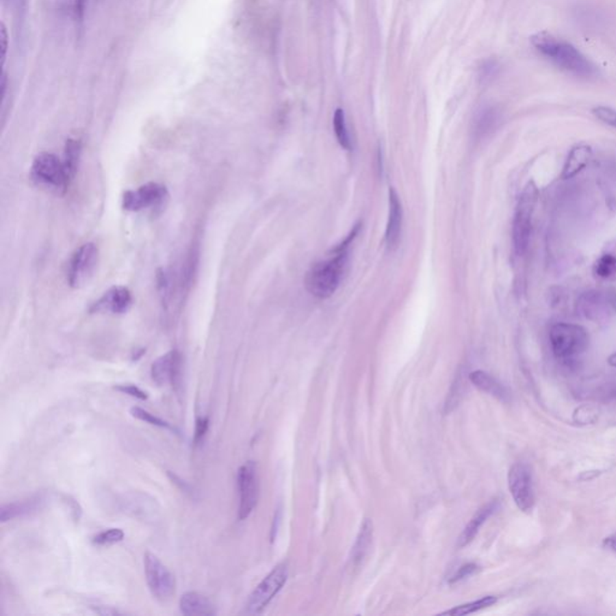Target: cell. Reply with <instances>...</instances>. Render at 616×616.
Instances as JSON below:
<instances>
[{
	"mask_svg": "<svg viewBox=\"0 0 616 616\" xmlns=\"http://www.w3.org/2000/svg\"><path fill=\"white\" fill-rule=\"evenodd\" d=\"M530 41L539 55L567 74L584 80L595 79L600 74L598 68L587 55L556 35L539 31L532 35Z\"/></svg>",
	"mask_w": 616,
	"mask_h": 616,
	"instance_id": "6da1fadb",
	"label": "cell"
},
{
	"mask_svg": "<svg viewBox=\"0 0 616 616\" xmlns=\"http://www.w3.org/2000/svg\"><path fill=\"white\" fill-rule=\"evenodd\" d=\"M349 238L344 244L336 249V255L333 258L314 264L309 268L305 285L308 293L318 298H328L333 296L337 290L339 282L342 279L343 270L347 263V244Z\"/></svg>",
	"mask_w": 616,
	"mask_h": 616,
	"instance_id": "7a4b0ae2",
	"label": "cell"
},
{
	"mask_svg": "<svg viewBox=\"0 0 616 616\" xmlns=\"http://www.w3.org/2000/svg\"><path fill=\"white\" fill-rule=\"evenodd\" d=\"M549 341L555 358L562 363H573L587 352L590 337L582 325L557 323L552 325Z\"/></svg>",
	"mask_w": 616,
	"mask_h": 616,
	"instance_id": "3957f363",
	"label": "cell"
},
{
	"mask_svg": "<svg viewBox=\"0 0 616 616\" xmlns=\"http://www.w3.org/2000/svg\"><path fill=\"white\" fill-rule=\"evenodd\" d=\"M539 198V190L533 182L526 184L517 201L513 218L512 239L514 252L519 257L526 253L531 239L532 220Z\"/></svg>",
	"mask_w": 616,
	"mask_h": 616,
	"instance_id": "277c9868",
	"label": "cell"
},
{
	"mask_svg": "<svg viewBox=\"0 0 616 616\" xmlns=\"http://www.w3.org/2000/svg\"><path fill=\"white\" fill-rule=\"evenodd\" d=\"M576 311L591 322H606L616 314V290L591 289L576 300Z\"/></svg>",
	"mask_w": 616,
	"mask_h": 616,
	"instance_id": "5b68a950",
	"label": "cell"
},
{
	"mask_svg": "<svg viewBox=\"0 0 616 616\" xmlns=\"http://www.w3.org/2000/svg\"><path fill=\"white\" fill-rule=\"evenodd\" d=\"M30 176L35 183L55 190H65L71 181L63 159L49 152H42L35 157Z\"/></svg>",
	"mask_w": 616,
	"mask_h": 616,
	"instance_id": "8992f818",
	"label": "cell"
},
{
	"mask_svg": "<svg viewBox=\"0 0 616 616\" xmlns=\"http://www.w3.org/2000/svg\"><path fill=\"white\" fill-rule=\"evenodd\" d=\"M99 263V249L94 244H82L75 251L68 264V282L73 288H82L93 279Z\"/></svg>",
	"mask_w": 616,
	"mask_h": 616,
	"instance_id": "52a82bcc",
	"label": "cell"
},
{
	"mask_svg": "<svg viewBox=\"0 0 616 616\" xmlns=\"http://www.w3.org/2000/svg\"><path fill=\"white\" fill-rule=\"evenodd\" d=\"M144 576L149 591L157 600L169 601L175 595L176 580L169 568L160 561L158 556L147 552L144 559Z\"/></svg>",
	"mask_w": 616,
	"mask_h": 616,
	"instance_id": "ba28073f",
	"label": "cell"
},
{
	"mask_svg": "<svg viewBox=\"0 0 616 616\" xmlns=\"http://www.w3.org/2000/svg\"><path fill=\"white\" fill-rule=\"evenodd\" d=\"M287 579H288V566L287 563H279L264 578L263 582L255 587V590L249 596L246 606L247 613L249 614L261 613L268 606V603L282 590Z\"/></svg>",
	"mask_w": 616,
	"mask_h": 616,
	"instance_id": "9c48e42d",
	"label": "cell"
},
{
	"mask_svg": "<svg viewBox=\"0 0 616 616\" xmlns=\"http://www.w3.org/2000/svg\"><path fill=\"white\" fill-rule=\"evenodd\" d=\"M508 487L517 507L522 512H531L535 507V487L531 468L524 462L514 463L508 472Z\"/></svg>",
	"mask_w": 616,
	"mask_h": 616,
	"instance_id": "30bf717a",
	"label": "cell"
},
{
	"mask_svg": "<svg viewBox=\"0 0 616 616\" xmlns=\"http://www.w3.org/2000/svg\"><path fill=\"white\" fill-rule=\"evenodd\" d=\"M169 198L168 189L163 184L149 182L139 188L127 190L123 195V209L130 212L157 209Z\"/></svg>",
	"mask_w": 616,
	"mask_h": 616,
	"instance_id": "8fae6325",
	"label": "cell"
},
{
	"mask_svg": "<svg viewBox=\"0 0 616 616\" xmlns=\"http://www.w3.org/2000/svg\"><path fill=\"white\" fill-rule=\"evenodd\" d=\"M239 519L244 520L257 507L259 496L258 472L253 461L246 462L238 473Z\"/></svg>",
	"mask_w": 616,
	"mask_h": 616,
	"instance_id": "7c38bea8",
	"label": "cell"
},
{
	"mask_svg": "<svg viewBox=\"0 0 616 616\" xmlns=\"http://www.w3.org/2000/svg\"><path fill=\"white\" fill-rule=\"evenodd\" d=\"M151 376L159 387L166 384H171L175 388L179 387L182 381V355L179 350H170L157 359L152 363Z\"/></svg>",
	"mask_w": 616,
	"mask_h": 616,
	"instance_id": "4fadbf2b",
	"label": "cell"
},
{
	"mask_svg": "<svg viewBox=\"0 0 616 616\" xmlns=\"http://www.w3.org/2000/svg\"><path fill=\"white\" fill-rule=\"evenodd\" d=\"M131 305H133V295L129 289L122 285H114L92 305L90 312L123 314L129 311Z\"/></svg>",
	"mask_w": 616,
	"mask_h": 616,
	"instance_id": "5bb4252c",
	"label": "cell"
},
{
	"mask_svg": "<svg viewBox=\"0 0 616 616\" xmlns=\"http://www.w3.org/2000/svg\"><path fill=\"white\" fill-rule=\"evenodd\" d=\"M402 229V206L395 189L389 190V218L385 230V244L389 249L398 247Z\"/></svg>",
	"mask_w": 616,
	"mask_h": 616,
	"instance_id": "9a60e30c",
	"label": "cell"
},
{
	"mask_svg": "<svg viewBox=\"0 0 616 616\" xmlns=\"http://www.w3.org/2000/svg\"><path fill=\"white\" fill-rule=\"evenodd\" d=\"M46 500L47 498L45 495L40 493V495L30 497L25 501L4 504L0 509V520L1 522H11L14 519L28 517L35 513L40 512V509L45 507Z\"/></svg>",
	"mask_w": 616,
	"mask_h": 616,
	"instance_id": "2e32d148",
	"label": "cell"
},
{
	"mask_svg": "<svg viewBox=\"0 0 616 616\" xmlns=\"http://www.w3.org/2000/svg\"><path fill=\"white\" fill-rule=\"evenodd\" d=\"M179 609L184 615H214L216 606L209 597L199 592H185L179 600Z\"/></svg>",
	"mask_w": 616,
	"mask_h": 616,
	"instance_id": "e0dca14e",
	"label": "cell"
},
{
	"mask_svg": "<svg viewBox=\"0 0 616 616\" xmlns=\"http://www.w3.org/2000/svg\"><path fill=\"white\" fill-rule=\"evenodd\" d=\"M470 381L479 390L491 395L492 398H497L502 402H508L511 398L508 389L503 385L502 383L498 382L496 378L492 377L491 374H489L485 371L478 370V371L470 373Z\"/></svg>",
	"mask_w": 616,
	"mask_h": 616,
	"instance_id": "ac0fdd59",
	"label": "cell"
},
{
	"mask_svg": "<svg viewBox=\"0 0 616 616\" xmlns=\"http://www.w3.org/2000/svg\"><path fill=\"white\" fill-rule=\"evenodd\" d=\"M498 506H500L498 501L493 500L491 502L483 506L480 509H478L477 513L471 519V522H468L465 530L462 531L461 536L459 538V547H466L467 544L472 542L474 537L477 536L478 532L482 528L487 519L496 512Z\"/></svg>",
	"mask_w": 616,
	"mask_h": 616,
	"instance_id": "d6986e66",
	"label": "cell"
},
{
	"mask_svg": "<svg viewBox=\"0 0 616 616\" xmlns=\"http://www.w3.org/2000/svg\"><path fill=\"white\" fill-rule=\"evenodd\" d=\"M592 158V149L589 144H576L567 157L562 170V179H573L587 166Z\"/></svg>",
	"mask_w": 616,
	"mask_h": 616,
	"instance_id": "ffe728a7",
	"label": "cell"
},
{
	"mask_svg": "<svg viewBox=\"0 0 616 616\" xmlns=\"http://www.w3.org/2000/svg\"><path fill=\"white\" fill-rule=\"evenodd\" d=\"M373 526L372 522L366 519L363 522V525L360 527L357 542L354 544L353 550L350 554V565L355 568L359 567L363 560V557L366 556L368 552V548L372 543Z\"/></svg>",
	"mask_w": 616,
	"mask_h": 616,
	"instance_id": "44dd1931",
	"label": "cell"
},
{
	"mask_svg": "<svg viewBox=\"0 0 616 616\" xmlns=\"http://www.w3.org/2000/svg\"><path fill=\"white\" fill-rule=\"evenodd\" d=\"M500 112L493 106H487L478 112L474 120V131L478 136H484L496 127L500 120Z\"/></svg>",
	"mask_w": 616,
	"mask_h": 616,
	"instance_id": "7402d4cb",
	"label": "cell"
},
{
	"mask_svg": "<svg viewBox=\"0 0 616 616\" xmlns=\"http://www.w3.org/2000/svg\"><path fill=\"white\" fill-rule=\"evenodd\" d=\"M81 142L79 140L69 139L65 144L64 155H63V163H64L65 170L68 172L70 179L75 177V174L79 168L81 158Z\"/></svg>",
	"mask_w": 616,
	"mask_h": 616,
	"instance_id": "603a6c76",
	"label": "cell"
},
{
	"mask_svg": "<svg viewBox=\"0 0 616 616\" xmlns=\"http://www.w3.org/2000/svg\"><path fill=\"white\" fill-rule=\"evenodd\" d=\"M496 602L497 598L495 596L483 597L478 601L470 602V603H466V604L455 606L450 611H444V613H442V615H468V614H472V613H476V611L487 609L489 606H493Z\"/></svg>",
	"mask_w": 616,
	"mask_h": 616,
	"instance_id": "cb8c5ba5",
	"label": "cell"
},
{
	"mask_svg": "<svg viewBox=\"0 0 616 616\" xmlns=\"http://www.w3.org/2000/svg\"><path fill=\"white\" fill-rule=\"evenodd\" d=\"M589 398H593L598 402H616V379H609L598 384L596 388L589 392Z\"/></svg>",
	"mask_w": 616,
	"mask_h": 616,
	"instance_id": "d4e9b609",
	"label": "cell"
},
{
	"mask_svg": "<svg viewBox=\"0 0 616 616\" xmlns=\"http://www.w3.org/2000/svg\"><path fill=\"white\" fill-rule=\"evenodd\" d=\"M593 272L598 279H613L616 277V257L613 254H603L593 265Z\"/></svg>",
	"mask_w": 616,
	"mask_h": 616,
	"instance_id": "484cf974",
	"label": "cell"
},
{
	"mask_svg": "<svg viewBox=\"0 0 616 616\" xmlns=\"http://www.w3.org/2000/svg\"><path fill=\"white\" fill-rule=\"evenodd\" d=\"M333 129L335 134L337 138L338 144L342 146L343 149L350 151L352 144H350V138H349L348 128L346 123V116L342 109L336 110L335 116H333Z\"/></svg>",
	"mask_w": 616,
	"mask_h": 616,
	"instance_id": "4316f807",
	"label": "cell"
},
{
	"mask_svg": "<svg viewBox=\"0 0 616 616\" xmlns=\"http://www.w3.org/2000/svg\"><path fill=\"white\" fill-rule=\"evenodd\" d=\"M130 413H131L133 417L139 419L141 422H147L152 426H157V428H165V430L177 433V428L172 426L170 422H166L164 419H162V418L154 415V414L149 412V411H146L144 408L133 407L130 409Z\"/></svg>",
	"mask_w": 616,
	"mask_h": 616,
	"instance_id": "83f0119b",
	"label": "cell"
},
{
	"mask_svg": "<svg viewBox=\"0 0 616 616\" xmlns=\"http://www.w3.org/2000/svg\"><path fill=\"white\" fill-rule=\"evenodd\" d=\"M125 538V532L120 528H109L105 531L100 532L93 538V544L99 546V547H105V546H112L116 543L122 542Z\"/></svg>",
	"mask_w": 616,
	"mask_h": 616,
	"instance_id": "f1b7e54d",
	"label": "cell"
},
{
	"mask_svg": "<svg viewBox=\"0 0 616 616\" xmlns=\"http://www.w3.org/2000/svg\"><path fill=\"white\" fill-rule=\"evenodd\" d=\"M500 71V63L496 60H483L478 66V80L483 84H487L496 77Z\"/></svg>",
	"mask_w": 616,
	"mask_h": 616,
	"instance_id": "f546056e",
	"label": "cell"
},
{
	"mask_svg": "<svg viewBox=\"0 0 616 616\" xmlns=\"http://www.w3.org/2000/svg\"><path fill=\"white\" fill-rule=\"evenodd\" d=\"M592 114L597 120L616 129V110L609 106H596L592 109Z\"/></svg>",
	"mask_w": 616,
	"mask_h": 616,
	"instance_id": "4dcf8cb0",
	"label": "cell"
},
{
	"mask_svg": "<svg viewBox=\"0 0 616 616\" xmlns=\"http://www.w3.org/2000/svg\"><path fill=\"white\" fill-rule=\"evenodd\" d=\"M574 420L578 422H582L584 425L585 424H592V422H595L597 420V411H595L593 408L587 407V406L578 408L576 413H574Z\"/></svg>",
	"mask_w": 616,
	"mask_h": 616,
	"instance_id": "1f68e13d",
	"label": "cell"
},
{
	"mask_svg": "<svg viewBox=\"0 0 616 616\" xmlns=\"http://www.w3.org/2000/svg\"><path fill=\"white\" fill-rule=\"evenodd\" d=\"M114 389L117 392H120V393L127 394L131 398H139V400H142V401L149 398V394L144 392L142 389H140L138 385H134V384H120V385H117Z\"/></svg>",
	"mask_w": 616,
	"mask_h": 616,
	"instance_id": "d6a6232c",
	"label": "cell"
},
{
	"mask_svg": "<svg viewBox=\"0 0 616 616\" xmlns=\"http://www.w3.org/2000/svg\"><path fill=\"white\" fill-rule=\"evenodd\" d=\"M479 571H480V567L477 566L476 563H467V565H463V566L460 567V568L457 569V573L452 576L450 582H461L463 579H466L468 576L476 574V573H478Z\"/></svg>",
	"mask_w": 616,
	"mask_h": 616,
	"instance_id": "836d02e7",
	"label": "cell"
},
{
	"mask_svg": "<svg viewBox=\"0 0 616 616\" xmlns=\"http://www.w3.org/2000/svg\"><path fill=\"white\" fill-rule=\"evenodd\" d=\"M209 420L207 417H200L195 424L194 444L199 446L204 441L205 436L209 430Z\"/></svg>",
	"mask_w": 616,
	"mask_h": 616,
	"instance_id": "e575fe53",
	"label": "cell"
},
{
	"mask_svg": "<svg viewBox=\"0 0 616 616\" xmlns=\"http://www.w3.org/2000/svg\"><path fill=\"white\" fill-rule=\"evenodd\" d=\"M1 44H3V65L5 64L6 55H8V33L5 25H1Z\"/></svg>",
	"mask_w": 616,
	"mask_h": 616,
	"instance_id": "d590c367",
	"label": "cell"
},
{
	"mask_svg": "<svg viewBox=\"0 0 616 616\" xmlns=\"http://www.w3.org/2000/svg\"><path fill=\"white\" fill-rule=\"evenodd\" d=\"M168 474H169L170 479H171L175 484H177L184 492H192L190 491V487H189L188 484L184 482V480H182V479H179L176 474H172L171 472L168 473Z\"/></svg>",
	"mask_w": 616,
	"mask_h": 616,
	"instance_id": "8d00e7d4",
	"label": "cell"
},
{
	"mask_svg": "<svg viewBox=\"0 0 616 616\" xmlns=\"http://www.w3.org/2000/svg\"><path fill=\"white\" fill-rule=\"evenodd\" d=\"M603 546L616 554V533L606 537V539L603 541Z\"/></svg>",
	"mask_w": 616,
	"mask_h": 616,
	"instance_id": "74e56055",
	"label": "cell"
},
{
	"mask_svg": "<svg viewBox=\"0 0 616 616\" xmlns=\"http://www.w3.org/2000/svg\"><path fill=\"white\" fill-rule=\"evenodd\" d=\"M95 611L98 613V614H101V615H117V614H120V611H117V609H114V608H111V606H99V608H97Z\"/></svg>",
	"mask_w": 616,
	"mask_h": 616,
	"instance_id": "f35d334b",
	"label": "cell"
},
{
	"mask_svg": "<svg viewBox=\"0 0 616 616\" xmlns=\"http://www.w3.org/2000/svg\"><path fill=\"white\" fill-rule=\"evenodd\" d=\"M608 363L613 366V368H616V352L614 354H611L609 359H608Z\"/></svg>",
	"mask_w": 616,
	"mask_h": 616,
	"instance_id": "ab89813d",
	"label": "cell"
},
{
	"mask_svg": "<svg viewBox=\"0 0 616 616\" xmlns=\"http://www.w3.org/2000/svg\"><path fill=\"white\" fill-rule=\"evenodd\" d=\"M3 1H9V0H3Z\"/></svg>",
	"mask_w": 616,
	"mask_h": 616,
	"instance_id": "60d3db41",
	"label": "cell"
}]
</instances>
